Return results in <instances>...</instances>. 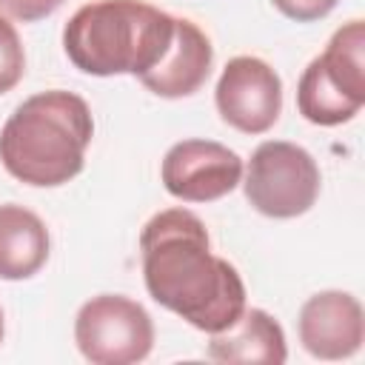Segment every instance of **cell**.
I'll list each match as a JSON object with an SVG mask.
<instances>
[{
	"instance_id": "cell-1",
	"label": "cell",
	"mask_w": 365,
	"mask_h": 365,
	"mask_svg": "<svg viewBox=\"0 0 365 365\" xmlns=\"http://www.w3.org/2000/svg\"><path fill=\"white\" fill-rule=\"evenodd\" d=\"M148 297L191 328L217 334L245 311L240 271L211 251L205 222L188 208H165L140 231Z\"/></svg>"
},
{
	"instance_id": "cell-2",
	"label": "cell",
	"mask_w": 365,
	"mask_h": 365,
	"mask_svg": "<svg viewBox=\"0 0 365 365\" xmlns=\"http://www.w3.org/2000/svg\"><path fill=\"white\" fill-rule=\"evenodd\" d=\"M91 137V108L80 94L40 91L23 100L0 128V163L26 185L57 188L83 171Z\"/></svg>"
},
{
	"instance_id": "cell-3",
	"label": "cell",
	"mask_w": 365,
	"mask_h": 365,
	"mask_svg": "<svg viewBox=\"0 0 365 365\" xmlns=\"http://www.w3.org/2000/svg\"><path fill=\"white\" fill-rule=\"evenodd\" d=\"M171 37L174 17L145 0H91L68 17L63 48L86 74L143 77L160 63Z\"/></svg>"
},
{
	"instance_id": "cell-4",
	"label": "cell",
	"mask_w": 365,
	"mask_h": 365,
	"mask_svg": "<svg viewBox=\"0 0 365 365\" xmlns=\"http://www.w3.org/2000/svg\"><path fill=\"white\" fill-rule=\"evenodd\" d=\"M242 174L245 200L274 220H294L311 211L322 185L317 160L288 140L259 143Z\"/></svg>"
},
{
	"instance_id": "cell-5",
	"label": "cell",
	"mask_w": 365,
	"mask_h": 365,
	"mask_svg": "<svg viewBox=\"0 0 365 365\" xmlns=\"http://www.w3.org/2000/svg\"><path fill=\"white\" fill-rule=\"evenodd\" d=\"M74 342L91 365H131L151 354L154 322L140 302L123 294H100L80 305Z\"/></svg>"
},
{
	"instance_id": "cell-6",
	"label": "cell",
	"mask_w": 365,
	"mask_h": 365,
	"mask_svg": "<svg viewBox=\"0 0 365 365\" xmlns=\"http://www.w3.org/2000/svg\"><path fill=\"white\" fill-rule=\"evenodd\" d=\"M214 103L231 128L242 134H265L282 111L279 74L254 54L231 57L217 80Z\"/></svg>"
},
{
	"instance_id": "cell-7",
	"label": "cell",
	"mask_w": 365,
	"mask_h": 365,
	"mask_svg": "<svg viewBox=\"0 0 365 365\" xmlns=\"http://www.w3.org/2000/svg\"><path fill=\"white\" fill-rule=\"evenodd\" d=\"M242 160L214 140H180L160 165L165 191L182 202H214L242 182Z\"/></svg>"
},
{
	"instance_id": "cell-8",
	"label": "cell",
	"mask_w": 365,
	"mask_h": 365,
	"mask_svg": "<svg viewBox=\"0 0 365 365\" xmlns=\"http://www.w3.org/2000/svg\"><path fill=\"white\" fill-rule=\"evenodd\" d=\"M302 348L317 359H348L362 348L365 311L348 291H319L308 297L297 319Z\"/></svg>"
},
{
	"instance_id": "cell-9",
	"label": "cell",
	"mask_w": 365,
	"mask_h": 365,
	"mask_svg": "<svg viewBox=\"0 0 365 365\" xmlns=\"http://www.w3.org/2000/svg\"><path fill=\"white\" fill-rule=\"evenodd\" d=\"M211 63H214V46L208 34L188 17H174V37L165 54L151 71H145L137 80L157 97L180 100V97H191L205 86L211 74Z\"/></svg>"
},
{
	"instance_id": "cell-10",
	"label": "cell",
	"mask_w": 365,
	"mask_h": 365,
	"mask_svg": "<svg viewBox=\"0 0 365 365\" xmlns=\"http://www.w3.org/2000/svg\"><path fill=\"white\" fill-rule=\"evenodd\" d=\"M205 354L208 359L228 365H282L288 359V345L282 325L268 311L245 305L234 325L211 334Z\"/></svg>"
},
{
	"instance_id": "cell-11",
	"label": "cell",
	"mask_w": 365,
	"mask_h": 365,
	"mask_svg": "<svg viewBox=\"0 0 365 365\" xmlns=\"http://www.w3.org/2000/svg\"><path fill=\"white\" fill-rule=\"evenodd\" d=\"M48 248V228L34 211L17 202L0 205V279L34 277L46 265Z\"/></svg>"
},
{
	"instance_id": "cell-12",
	"label": "cell",
	"mask_w": 365,
	"mask_h": 365,
	"mask_svg": "<svg viewBox=\"0 0 365 365\" xmlns=\"http://www.w3.org/2000/svg\"><path fill=\"white\" fill-rule=\"evenodd\" d=\"M317 60L334 86H339L348 97L365 106V23L362 20H348L345 26H339Z\"/></svg>"
},
{
	"instance_id": "cell-13",
	"label": "cell",
	"mask_w": 365,
	"mask_h": 365,
	"mask_svg": "<svg viewBox=\"0 0 365 365\" xmlns=\"http://www.w3.org/2000/svg\"><path fill=\"white\" fill-rule=\"evenodd\" d=\"M297 108L314 125H342L359 114L362 103L334 86L314 57L297 83Z\"/></svg>"
},
{
	"instance_id": "cell-14",
	"label": "cell",
	"mask_w": 365,
	"mask_h": 365,
	"mask_svg": "<svg viewBox=\"0 0 365 365\" xmlns=\"http://www.w3.org/2000/svg\"><path fill=\"white\" fill-rule=\"evenodd\" d=\"M26 71V51L20 43L17 29L0 14V94L11 91Z\"/></svg>"
},
{
	"instance_id": "cell-15",
	"label": "cell",
	"mask_w": 365,
	"mask_h": 365,
	"mask_svg": "<svg viewBox=\"0 0 365 365\" xmlns=\"http://www.w3.org/2000/svg\"><path fill=\"white\" fill-rule=\"evenodd\" d=\"M271 3H274V9H277L279 14H285L288 20L314 23V20L328 17L339 0H271Z\"/></svg>"
},
{
	"instance_id": "cell-16",
	"label": "cell",
	"mask_w": 365,
	"mask_h": 365,
	"mask_svg": "<svg viewBox=\"0 0 365 365\" xmlns=\"http://www.w3.org/2000/svg\"><path fill=\"white\" fill-rule=\"evenodd\" d=\"M66 0H0V14L14 17L20 23H34L54 14Z\"/></svg>"
},
{
	"instance_id": "cell-17",
	"label": "cell",
	"mask_w": 365,
	"mask_h": 365,
	"mask_svg": "<svg viewBox=\"0 0 365 365\" xmlns=\"http://www.w3.org/2000/svg\"><path fill=\"white\" fill-rule=\"evenodd\" d=\"M3 331L6 328H3V308H0V342H3Z\"/></svg>"
}]
</instances>
